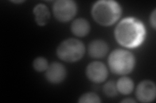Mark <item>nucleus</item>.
<instances>
[{
  "label": "nucleus",
  "instance_id": "nucleus-1",
  "mask_svg": "<svg viewBox=\"0 0 156 103\" xmlns=\"http://www.w3.org/2000/svg\"><path fill=\"white\" fill-rule=\"evenodd\" d=\"M146 30L143 23L135 18H127L117 24L115 37L120 45L133 48L139 46L145 38Z\"/></svg>",
  "mask_w": 156,
  "mask_h": 103
},
{
  "label": "nucleus",
  "instance_id": "nucleus-2",
  "mask_svg": "<svg viewBox=\"0 0 156 103\" xmlns=\"http://www.w3.org/2000/svg\"><path fill=\"white\" fill-rule=\"evenodd\" d=\"M92 16L101 25L110 26L120 18L122 8L120 5L111 0L96 2L92 7Z\"/></svg>",
  "mask_w": 156,
  "mask_h": 103
},
{
  "label": "nucleus",
  "instance_id": "nucleus-3",
  "mask_svg": "<svg viewBox=\"0 0 156 103\" xmlns=\"http://www.w3.org/2000/svg\"><path fill=\"white\" fill-rule=\"evenodd\" d=\"M108 65L111 71L115 74H128L133 71L135 67V56L128 50L116 49L110 53Z\"/></svg>",
  "mask_w": 156,
  "mask_h": 103
},
{
  "label": "nucleus",
  "instance_id": "nucleus-4",
  "mask_svg": "<svg viewBox=\"0 0 156 103\" xmlns=\"http://www.w3.org/2000/svg\"><path fill=\"white\" fill-rule=\"evenodd\" d=\"M85 52L84 44L74 38H69L62 41L57 48V55L62 61L76 62L83 56Z\"/></svg>",
  "mask_w": 156,
  "mask_h": 103
},
{
  "label": "nucleus",
  "instance_id": "nucleus-5",
  "mask_svg": "<svg viewBox=\"0 0 156 103\" xmlns=\"http://www.w3.org/2000/svg\"><path fill=\"white\" fill-rule=\"evenodd\" d=\"M53 12L58 21L66 23L75 16L77 5L72 0H58L53 4Z\"/></svg>",
  "mask_w": 156,
  "mask_h": 103
},
{
  "label": "nucleus",
  "instance_id": "nucleus-6",
  "mask_svg": "<svg viewBox=\"0 0 156 103\" xmlns=\"http://www.w3.org/2000/svg\"><path fill=\"white\" fill-rule=\"evenodd\" d=\"M86 75L90 81L101 83L105 81L108 76V70L104 63L99 61L92 62L86 68Z\"/></svg>",
  "mask_w": 156,
  "mask_h": 103
},
{
  "label": "nucleus",
  "instance_id": "nucleus-7",
  "mask_svg": "<svg viewBox=\"0 0 156 103\" xmlns=\"http://www.w3.org/2000/svg\"><path fill=\"white\" fill-rule=\"evenodd\" d=\"M136 97L141 102H151L155 100L156 87L154 82L150 80L141 81L136 86Z\"/></svg>",
  "mask_w": 156,
  "mask_h": 103
},
{
  "label": "nucleus",
  "instance_id": "nucleus-8",
  "mask_svg": "<svg viewBox=\"0 0 156 103\" xmlns=\"http://www.w3.org/2000/svg\"><path fill=\"white\" fill-rule=\"evenodd\" d=\"M46 79L52 84H58L64 81L66 76V68L61 63L53 62L46 70Z\"/></svg>",
  "mask_w": 156,
  "mask_h": 103
},
{
  "label": "nucleus",
  "instance_id": "nucleus-9",
  "mask_svg": "<svg viewBox=\"0 0 156 103\" xmlns=\"http://www.w3.org/2000/svg\"><path fill=\"white\" fill-rule=\"evenodd\" d=\"M108 52V45L105 41L101 40H94L89 45V54L92 58L104 57Z\"/></svg>",
  "mask_w": 156,
  "mask_h": 103
},
{
  "label": "nucleus",
  "instance_id": "nucleus-10",
  "mask_svg": "<svg viewBox=\"0 0 156 103\" xmlns=\"http://www.w3.org/2000/svg\"><path fill=\"white\" fill-rule=\"evenodd\" d=\"M33 14L36 23L39 26H44L50 19V12L44 4L39 3L34 7Z\"/></svg>",
  "mask_w": 156,
  "mask_h": 103
},
{
  "label": "nucleus",
  "instance_id": "nucleus-11",
  "mask_svg": "<svg viewBox=\"0 0 156 103\" xmlns=\"http://www.w3.org/2000/svg\"><path fill=\"white\" fill-rule=\"evenodd\" d=\"M71 31L77 37H84L90 31V24L85 19H76L71 24Z\"/></svg>",
  "mask_w": 156,
  "mask_h": 103
},
{
  "label": "nucleus",
  "instance_id": "nucleus-12",
  "mask_svg": "<svg viewBox=\"0 0 156 103\" xmlns=\"http://www.w3.org/2000/svg\"><path fill=\"white\" fill-rule=\"evenodd\" d=\"M118 92L122 95H128L134 89V83L133 80L128 77L120 78L116 83Z\"/></svg>",
  "mask_w": 156,
  "mask_h": 103
},
{
  "label": "nucleus",
  "instance_id": "nucleus-13",
  "mask_svg": "<svg viewBox=\"0 0 156 103\" xmlns=\"http://www.w3.org/2000/svg\"><path fill=\"white\" fill-rule=\"evenodd\" d=\"M78 102L81 103H100L101 99L100 97L94 93L88 92L83 94L80 97Z\"/></svg>",
  "mask_w": 156,
  "mask_h": 103
},
{
  "label": "nucleus",
  "instance_id": "nucleus-14",
  "mask_svg": "<svg viewBox=\"0 0 156 103\" xmlns=\"http://www.w3.org/2000/svg\"><path fill=\"white\" fill-rule=\"evenodd\" d=\"M49 65L48 61L44 57H37L33 63V66L37 72H44L47 70Z\"/></svg>",
  "mask_w": 156,
  "mask_h": 103
},
{
  "label": "nucleus",
  "instance_id": "nucleus-15",
  "mask_svg": "<svg viewBox=\"0 0 156 103\" xmlns=\"http://www.w3.org/2000/svg\"><path fill=\"white\" fill-rule=\"evenodd\" d=\"M104 94L109 97H113L118 94L116 83L114 81H108L104 86Z\"/></svg>",
  "mask_w": 156,
  "mask_h": 103
},
{
  "label": "nucleus",
  "instance_id": "nucleus-16",
  "mask_svg": "<svg viewBox=\"0 0 156 103\" xmlns=\"http://www.w3.org/2000/svg\"><path fill=\"white\" fill-rule=\"evenodd\" d=\"M155 16H156V13H155V9L154 10L153 12L151 13L150 15V24L151 26L153 27L154 29H155Z\"/></svg>",
  "mask_w": 156,
  "mask_h": 103
},
{
  "label": "nucleus",
  "instance_id": "nucleus-17",
  "mask_svg": "<svg viewBox=\"0 0 156 103\" xmlns=\"http://www.w3.org/2000/svg\"><path fill=\"white\" fill-rule=\"evenodd\" d=\"M121 102H124V103H126V102H136V101L132 99H129V98H127V99H125L124 100H122L121 101Z\"/></svg>",
  "mask_w": 156,
  "mask_h": 103
},
{
  "label": "nucleus",
  "instance_id": "nucleus-18",
  "mask_svg": "<svg viewBox=\"0 0 156 103\" xmlns=\"http://www.w3.org/2000/svg\"><path fill=\"white\" fill-rule=\"evenodd\" d=\"M12 2L15 3H22V2H23V1H14Z\"/></svg>",
  "mask_w": 156,
  "mask_h": 103
}]
</instances>
